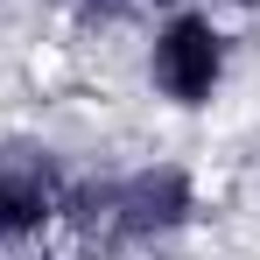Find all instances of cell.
I'll list each match as a JSON object with an SVG mask.
<instances>
[{
  "mask_svg": "<svg viewBox=\"0 0 260 260\" xmlns=\"http://www.w3.org/2000/svg\"><path fill=\"white\" fill-rule=\"evenodd\" d=\"M246 21L225 0H155L134 21V85L162 120H211L239 91Z\"/></svg>",
  "mask_w": 260,
  "mask_h": 260,
  "instance_id": "1",
  "label": "cell"
},
{
  "mask_svg": "<svg viewBox=\"0 0 260 260\" xmlns=\"http://www.w3.org/2000/svg\"><path fill=\"white\" fill-rule=\"evenodd\" d=\"M71 169H78V162H71L56 141H43V134L0 141V260L36 253V246L56 239Z\"/></svg>",
  "mask_w": 260,
  "mask_h": 260,
  "instance_id": "2",
  "label": "cell"
},
{
  "mask_svg": "<svg viewBox=\"0 0 260 260\" xmlns=\"http://www.w3.org/2000/svg\"><path fill=\"white\" fill-rule=\"evenodd\" d=\"M56 7H71V14H141L148 0H56Z\"/></svg>",
  "mask_w": 260,
  "mask_h": 260,
  "instance_id": "3",
  "label": "cell"
}]
</instances>
